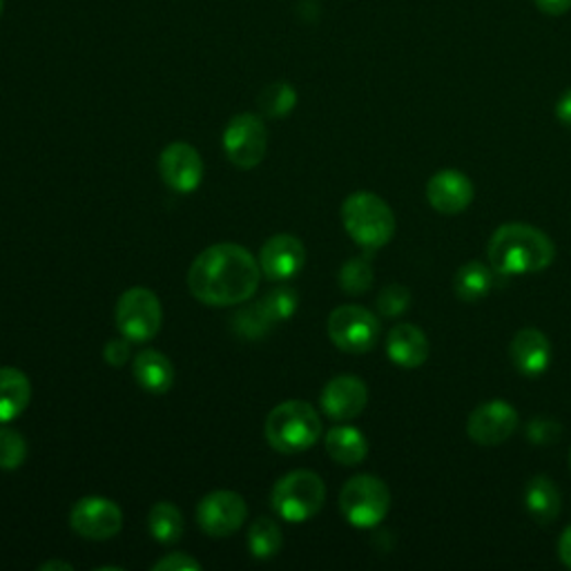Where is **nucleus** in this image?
I'll list each match as a JSON object with an SVG mask.
<instances>
[{
    "label": "nucleus",
    "mask_w": 571,
    "mask_h": 571,
    "mask_svg": "<svg viewBox=\"0 0 571 571\" xmlns=\"http://www.w3.org/2000/svg\"><path fill=\"white\" fill-rule=\"evenodd\" d=\"M260 262L239 243L206 248L187 271V288L208 306L245 304L260 286Z\"/></svg>",
    "instance_id": "obj_1"
},
{
    "label": "nucleus",
    "mask_w": 571,
    "mask_h": 571,
    "mask_svg": "<svg viewBox=\"0 0 571 571\" xmlns=\"http://www.w3.org/2000/svg\"><path fill=\"white\" fill-rule=\"evenodd\" d=\"M487 255L498 275H534L551 266L556 260V245L536 226L504 224L491 235Z\"/></svg>",
    "instance_id": "obj_2"
},
{
    "label": "nucleus",
    "mask_w": 571,
    "mask_h": 571,
    "mask_svg": "<svg viewBox=\"0 0 571 571\" xmlns=\"http://www.w3.org/2000/svg\"><path fill=\"white\" fill-rule=\"evenodd\" d=\"M342 224L349 237L366 248L387 245L396 235V215L389 204L373 193H353L342 204Z\"/></svg>",
    "instance_id": "obj_3"
},
{
    "label": "nucleus",
    "mask_w": 571,
    "mask_h": 571,
    "mask_svg": "<svg viewBox=\"0 0 571 571\" xmlns=\"http://www.w3.org/2000/svg\"><path fill=\"white\" fill-rule=\"evenodd\" d=\"M322 435V420L301 400H288L275 407L266 418V437L279 454H304Z\"/></svg>",
    "instance_id": "obj_4"
},
{
    "label": "nucleus",
    "mask_w": 571,
    "mask_h": 571,
    "mask_svg": "<svg viewBox=\"0 0 571 571\" xmlns=\"http://www.w3.org/2000/svg\"><path fill=\"white\" fill-rule=\"evenodd\" d=\"M271 500L279 518L288 523H306L322 512L327 484L312 471H290L275 484Z\"/></svg>",
    "instance_id": "obj_5"
},
{
    "label": "nucleus",
    "mask_w": 571,
    "mask_h": 571,
    "mask_svg": "<svg viewBox=\"0 0 571 571\" xmlns=\"http://www.w3.org/2000/svg\"><path fill=\"white\" fill-rule=\"evenodd\" d=\"M340 510L353 527H377L391 510V491L385 480L375 476H355L344 484L340 493Z\"/></svg>",
    "instance_id": "obj_6"
},
{
    "label": "nucleus",
    "mask_w": 571,
    "mask_h": 571,
    "mask_svg": "<svg viewBox=\"0 0 571 571\" xmlns=\"http://www.w3.org/2000/svg\"><path fill=\"white\" fill-rule=\"evenodd\" d=\"M163 322V308L159 297L141 286L125 290L116 304V329L135 344L152 340Z\"/></svg>",
    "instance_id": "obj_7"
},
{
    "label": "nucleus",
    "mask_w": 571,
    "mask_h": 571,
    "mask_svg": "<svg viewBox=\"0 0 571 571\" xmlns=\"http://www.w3.org/2000/svg\"><path fill=\"white\" fill-rule=\"evenodd\" d=\"M329 338L340 351L362 355L377 344L379 322L370 310L362 306H340L329 317Z\"/></svg>",
    "instance_id": "obj_8"
},
{
    "label": "nucleus",
    "mask_w": 571,
    "mask_h": 571,
    "mask_svg": "<svg viewBox=\"0 0 571 571\" xmlns=\"http://www.w3.org/2000/svg\"><path fill=\"white\" fill-rule=\"evenodd\" d=\"M269 148L266 125L258 114H237L224 133V152L241 170L258 168Z\"/></svg>",
    "instance_id": "obj_9"
},
{
    "label": "nucleus",
    "mask_w": 571,
    "mask_h": 571,
    "mask_svg": "<svg viewBox=\"0 0 571 571\" xmlns=\"http://www.w3.org/2000/svg\"><path fill=\"white\" fill-rule=\"evenodd\" d=\"M72 529L88 540H110L123 527L121 506L103 495L81 498L70 514Z\"/></svg>",
    "instance_id": "obj_10"
},
{
    "label": "nucleus",
    "mask_w": 571,
    "mask_h": 571,
    "mask_svg": "<svg viewBox=\"0 0 571 571\" xmlns=\"http://www.w3.org/2000/svg\"><path fill=\"white\" fill-rule=\"evenodd\" d=\"M248 518L245 500L235 491H213L197 506V523L213 538H228Z\"/></svg>",
    "instance_id": "obj_11"
},
{
    "label": "nucleus",
    "mask_w": 571,
    "mask_h": 571,
    "mask_svg": "<svg viewBox=\"0 0 571 571\" xmlns=\"http://www.w3.org/2000/svg\"><path fill=\"white\" fill-rule=\"evenodd\" d=\"M518 429V413L510 402L491 400L473 409L467 422L469 437L480 447H498Z\"/></svg>",
    "instance_id": "obj_12"
},
{
    "label": "nucleus",
    "mask_w": 571,
    "mask_h": 571,
    "mask_svg": "<svg viewBox=\"0 0 571 571\" xmlns=\"http://www.w3.org/2000/svg\"><path fill=\"white\" fill-rule=\"evenodd\" d=\"M159 172L163 183L172 187L174 193L187 195V193H195V190L202 185L204 161L193 146L176 141L161 152Z\"/></svg>",
    "instance_id": "obj_13"
},
{
    "label": "nucleus",
    "mask_w": 571,
    "mask_h": 571,
    "mask_svg": "<svg viewBox=\"0 0 571 571\" xmlns=\"http://www.w3.org/2000/svg\"><path fill=\"white\" fill-rule=\"evenodd\" d=\"M426 202L439 215H460L473 202V183L460 170H439L426 183Z\"/></svg>",
    "instance_id": "obj_14"
},
{
    "label": "nucleus",
    "mask_w": 571,
    "mask_h": 571,
    "mask_svg": "<svg viewBox=\"0 0 571 571\" xmlns=\"http://www.w3.org/2000/svg\"><path fill=\"white\" fill-rule=\"evenodd\" d=\"M306 264V248L293 235L271 237L260 252V269L271 282L295 277Z\"/></svg>",
    "instance_id": "obj_15"
},
{
    "label": "nucleus",
    "mask_w": 571,
    "mask_h": 571,
    "mask_svg": "<svg viewBox=\"0 0 571 571\" xmlns=\"http://www.w3.org/2000/svg\"><path fill=\"white\" fill-rule=\"evenodd\" d=\"M368 404V389L355 375H338L322 391V409L331 420L346 422L362 415Z\"/></svg>",
    "instance_id": "obj_16"
},
{
    "label": "nucleus",
    "mask_w": 571,
    "mask_h": 571,
    "mask_svg": "<svg viewBox=\"0 0 571 571\" xmlns=\"http://www.w3.org/2000/svg\"><path fill=\"white\" fill-rule=\"evenodd\" d=\"M512 364L525 377H538L549 368L551 344L538 329H523L514 335L510 346Z\"/></svg>",
    "instance_id": "obj_17"
},
{
    "label": "nucleus",
    "mask_w": 571,
    "mask_h": 571,
    "mask_svg": "<svg viewBox=\"0 0 571 571\" xmlns=\"http://www.w3.org/2000/svg\"><path fill=\"white\" fill-rule=\"evenodd\" d=\"M387 353L391 362L402 368H418L429 359V340L426 335L413 324H398L389 333Z\"/></svg>",
    "instance_id": "obj_18"
},
{
    "label": "nucleus",
    "mask_w": 571,
    "mask_h": 571,
    "mask_svg": "<svg viewBox=\"0 0 571 571\" xmlns=\"http://www.w3.org/2000/svg\"><path fill=\"white\" fill-rule=\"evenodd\" d=\"M133 373H135V379L139 382V387L152 396H163L172 389V382H174V366L172 362L155 351V349H148V351H141L137 357H135V364H133Z\"/></svg>",
    "instance_id": "obj_19"
},
{
    "label": "nucleus",
    "mask_w": 571,
    "mask_h": 571,
    "mask_svg": "<svg viewBox=\"0 0 571 571\" xmlns=\"http://www.w3.org/2000/svg\"><path fill=\"white\" fill-rule=\"evenodd\" d=\"M30 398V377L14 366L0 368V422L16 420L27 409Z\"/></svg>",
    "instance_id": "obj_20"
},
{
    "label": "nucleus",
    "mask_w": 571,
    "mask_h": 571,
    "mask_svg": "<svg viewBox=\"0 0 571 571\" xmlns=\"http://www.w3.org/2000/svg\"><path fill=\"white\" fill-rule=\"evenodd\" d=\"M525 504L538 525H551L560 516L562 498L551 478L534 476L525 489Z\"/></svg>",
    "instance_id": "obj_21"
},
{
    "label": "nucleus",
    "mask_w": 571,
    "mask_h": 571,
    "mask_svg": "<svg viewBox=\"0 0 571 571\" xmlns=\"http://www.w3.org/2000/svg\"><path fill=\"white\" fill-rule=\"evenodd\" d=\"M329 456L344 467H355L368 456V442L355 426H333L327 433Z\"/></svg>",
    "instance_id": "obj_22"
},
{
    "label": "nucleus",
    "mask_w": 571,
    "mask_h": 571,
    "mask_svg": "<svg viewBox=\"0 0 571 571\" xmlns=\"http://www.w3.org/2000/svg\"><path fill=\"white\" fill-rule=\"evenodd\" d=\"M454 288L460 301L476 304L484 299L493 288V269L484 266L482 262H469L460 266L454 279Z\"/></svg>",
    "instance_id": "obj_23"
},
{
    "label": "nucleus",
    "mask_w": 571,
    "mask_h": 571,
    "mask_svg": "<svg viewBox=\"0 0 571 571\" xmlns=\"http://www.w3.org/2000/svg\"><path fill=\"white\" fill-rule=\"evenodd\" d=\"M148 527H150V534L155 540H159L161 545H174L181 540L185 525H183V516L176 506L168 500H161L150 510Z\"/></svg>",
    "instance_id": "obj_24"
},
{
    "label": "nucleus",
    "mask_w": 571,
    "mask_h": 571,
    "mask_svg": "<svg viewBox=\"0 0 571 571\" xmlns=\"http://www.w3.org/2000/svg\"><path fill=\"white\" fill-rule=\"evenodd\" d=\"M282 529L273 518H258L252 523L250 532H248V547L250 553L255 556L258 560H269L273 556H277L282 551Z\"/></svg>",
    "instance_id": "obj_25"
},
{
    "label": "nucleus",
    "mask_w": 571,
    "mask_h": 571,
    "mask_svg": "<svg viewBox=\"0 0 571 571\" xmlns=\"http://www.w3.org/2000/svg\"><path fill=\"white\" fill-rule=\"evenodd\" d=\"M258 105L262 110L264 116L269 118H282V116H288L295 105H297V92L290 83L286 81H277V83H271L266 85L260 96H258Z\"/></svg>",
    "instance_id": "obj_26"
},
{
    "label": "nucleus",
    "mask_w": 571,
    "mask_h": 571,
    "mask_svg": "<svg viewBox=\"0 0 571 571\" xmlns=\"http://www.w3.org/2000/svg\"><path fill=\"white\" fill-rule=\"evenodd\" d=\"M273 322L271 317L264 312L262 304L258 306H245L235 315V331L243 335L245 340H262L271 331Z\"/></svg>",
    "instance_id": "obj_27"
},
{
    "label": "nucleus",
    "mask_w": 571,
    "mask_h": 571,
    "mask_svg": "<svg viewBox=\"0 0 571 571\" xmlns=\"http://www.w3.org/2000/svg\"><path fill=\"white\" fill-rule=\"evenodd\" d=\"M27 458L25 437L10 426H0V469L14 471Z\"/></svg>",
    "instance_id": "obj_28"
},
{
    "label": "nucleus",
    "mask_w": 571,
    "mask_h": 571,
    "mask_svg": "<svg viewBox=\"0 0 571 571\" xmlns=\"http://www.w3.org/2000/svg\"><path fill=\"white\" fill-rule=\"evenodd\" d=\"M260 304H262L264 312L271 317L273 324L284 322L297 310V293H295V288L282 284V286H275L273 290H269Z\"/></svg>",
    "instance_id": "obj_29"
},
{
    "label": "nucleus",
    "mask_w": 571,
    "mask_h": 571,
    "mask_svg": "<svg viewBox=\"0 0 571 571\" xmlns=\"http://www.w3.org/2000/svg\"><path fill=\"white\" fill-rule=\"evenodd\" d=\"M373 279H375L373 269L362 258L349 260L340 271V286L349 295H364L373 286Z\"/></svg>",
    "instance_id": "obj_30"
},
{
    "label": "nucleus",
    "mask_w": 571,
    "mask_h": 571,
    "mask_svg": "<svg viewBox=\"0 0 571 571\" xmlns=\"http://www.w3.org/2000/svg\"><path fill=\"white\" fill-rule=\"evenodd\" d=\"M411 304V290L402 284H389L377 295V310L385 317L402 315Z\"/></svg>",
    "instance_id": "obj_31"
},
{
    "label": "nucleus",
    "mask_w": 571,
    "mask_h": 571,
    "mask_svg": "<svg viewBox=\"0 0 571 571\" xmlns=\"http://www.w3.org/2000/svg\"><path fill=\"white\" fill-rule=\"evenodd\" d=\"M560 435H562V426L549 418L532 420L527 426V437L532 444H536V447H549V444L560 439Z\"/></svg>",
    "instance_id": "obj_32"
},
{
    "label": "nucleus",
    "mask_w": 571,
    "mask_h": 571,
    "mask_svg": "<svg viewBox=\"0 0 571 571\" xmlns=\"http://www.w3.org/2000/svg\"><path fill=\"white\" fill-rule=\"evenodd\" d=\"M152 569L155 571H199L202 562L183 551H176V553L163 556L159 562H155Z\"/></svg>",
    "instance_id": "obj_33"
},
{
    "label": "nucleus",
    "mask_w": 571,
    "mask_h": 571,
    "mask_svg": "<svg viewBox=\"0 0 571 571\" xmlns=\"http://www.w3.org/2000/svg\"><path fill=\"white\" fill-rule=\"evenodd\" d=\"M103 357L110 366H123L130 359V340H110L103 349Z\"/></svg>",
    "instance_id": "obj_34"
},
{
    "label": "nucleus",
    "mask_w": 571,
    "mask_h": 571,
    "mask_svg": "<svg viewBox=\"0 0 571 571\" xmlns=\"http://www.w3.org/2000/svg\"><path fill=\"white\" fill-rule=\"evenodd\" d=\"M534 5L547 16H562L571 10V0H534Z\"/></svg>",
    "instance_id": "obj_35"
},
{
    "label": "nucleus",
    "mask_w": 571,
    "mask_h": 571,
    "mask_svg": "<svg viewBox=\"0 0 571 571\" xmlns=\"http://www.w3.org/2000/svg\"><path fill=\"white\" fill-rule=\"evenodd\" d=\"M556 116H558V121L564 125V128L571 130V88L558 99V103H556Z\"/></svg>",
    "instance_id": "obj_36"
},
{
    "label": "nucleus",
    "mask_w": 571,
    "mask_h": 571,
    "mask_svg": "<svg viewBox=\"0 0 571 571\" xmlns=\"http://www.w3.org/2000/svg\"><path fill=\"white\" fill-rule=\"evenodd\" d=\"M558 556L567 569H571V527H567L558 540Z\"/></svg>",
    "instance_id": "obj_37"
},
{
    "label": "nucleus",
    "mask_w": 571,
    "mask_h": 571,
    "mask_svg": "<svg viewBox=\"0 0 571 571\" xmlns=\"http://www.w3.org/2000/svg\"><path fill=\"white\" fill-rule=\"evenodd\" d=\"M38 569L43 571H52V569H66V571H72L75 567L70 562H62V560H49V562H43Z\"/></svg>",
    "instance_id": "obj_38"
},
{
    "label": "nucleus",
    "mask_w": 571,
    "mask_h": 571,
    "mask_svg": "<svg viewBox=\"0 0 571 571\" xmlns=\"http://www.w3.org/2000/svg\"><path fill=\"white\" fill-rule=\"evenodd\" d=\"M569 471H571V449H569Z\"/></svg>",
    "instance_id": "obj_39"
},
{
    "label": "nucleus",
    "mask_w": 571,
    "mask_h": 571,
    "mask_svg": "<svg viewBox=\"0 0 571 571\" xmlns=\"http://www.w3.org/2000/svg\"><path fill=\"white\" fill-rule=\"evenodd\" d=\"M0 14H3V0H0Z\"/></svg>",
    "instance_id": "obj_40"
}]
</instances>
